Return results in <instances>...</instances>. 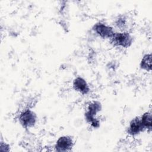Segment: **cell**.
<instances>
[{"mask_svg":"<svg viewBox=\"0 0 152 152\" xmlns=\"http://www.w3.org/2000/svg\"><path fill=\"white\" fill-rule=\"evenodd\" d=\"M102 106L100 102L94 100L91 102L85 112V119L93 128H97L100 126V121L96 118L97 114L102 110Z\"/></svg>","mask_w":152,"mask_h":152,"instance_id":"cell-1","label":"cell"},{"mask_svg":"<svg viewBox=\"0 0 152 152\" xmlns=\"http://www.w3.org/2000/svg\"><path fill=\"white\" fill-rule=\"evenodd\" d=\"M110 40L114 46L122 48H129L133 42L132 36L126 31L115 32Z\"/></svg>","mask_w":152,"mask_h":152,"instance_id":"cell-2","label":"cell"},{"mask_svg":"<svg viewBox=\"0 0 152 152\" xmlns=\"http://www.w3.org/2000/svg\"><path fill=\"white\" fill-rule=\"evenodd\" d=\"M18 121L23 128H31L36 124L37 115L32 110L26 109L19 114Z\"/></svg>","mask_w":152,"mask_h":152,"instance_id":"cell-3","label":"cell"},{"mask_svg":"<svg viewBox=\"0 0 152 152\" xmlns=\"http://www.w3.org/2000/svg\"><path fill=\"white\" fill-rule=\"evenodd\" d=\"M93 31L102 39H110L115 33L113 28L104 23L99 22L92 27Z\"/></svg>","mask_w":152,"mask_h":152,"instance_id":"cell-4","label":"cell"},{"mask_svg":"<svg viewBox=\"0 0 152 152\" xmlns=\"http://www.w3.org/2000/svg\"><path fill=\"white\" fill-rule=\"evenodd\" d=\"M74 144L73 138L69 135H62L58 138L55 145V149L59 152H66L72 150Z\"/></svg>","mask_w":152,"mask_h":152,"instance_id":"cell-5","label":"cell"},{"mask_svg":"<svg viewBox=\"0 0 152 152\" xmlns=\"http://www.w3.org/2000/svg\"><path fill=\"white\" fill-rule=\"evenodd\" d=\"M145 130V129L141 122L140 118L138 116L135 117L131 119L126 129L127 133L131 136L139 135Z\"/></svg>","mask_w":152,"mask_h":152,"instance_id":"cell-6","label":"cell"},{"mask_svg":"<svg viewBox=\"0 0 152 152\" xmlns=\"http://www.w3.org/2000/svg\"><path fill=\"white\" fill-rule=\"evenodd\" d=\"M72 86L76 91L83 95H86L89 93L90 88L86 80L81 77H75L72 82Z\"/></svg>","mask_w":152,"mask_h":152,"instance_id":"cell-7","label":"cell"},{"mask_svg":"<svg viewBox=\"0 0 152 152\" xmlns=\"http://www.w3.org/2000/svg\"><path fill=\"white\" fill-rule=\"evenodd\" d=\"M151 57L150 53L143 55L140 63V66L141 69L148 72L151 71Z\"/></svg>","mask_w":152,"mask_h":152,"instance_id":"cell-8","label":"cell"},{"mask_svg":"<svg viewBox=\"0 0 152 152\" xmlns=\"http://www.w3.org/2000/svg\"><path fill=\"white\" fill-rule=\"evenodd\" d=\"M140 118L145 129H147L148 131H151L152 129L151 113L150 112H146L144 113Z\"/></svg>","mask_w":152,"mask_h":152,"instance_id":"cell-9","label":"cell"},{"mask_svg":"<svg viewBox=\"0 0 152 152\" xmlns=\"http://www.w3.org/2000/svg\"><path fill=\"white\" fill-rule=\"evenodd\" d=\"M116 25L119 28L124 27L126 25V19L124 17H119L116 21Z\"/></svg>","mask_w":152,"mask_h":152,"instance_id":"cell-10","label":"cell"}]
</instances>
